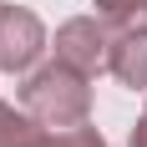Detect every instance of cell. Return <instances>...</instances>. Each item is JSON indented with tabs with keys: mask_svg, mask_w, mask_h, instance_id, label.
<instances>
[{
	"mask_svg": "<svg viewBox=\"0 0 147 147\" xmlns=\"http://www.w3.org/2000/svg\"><path fill=\"white\" fill-rule=\"evenodd\" d=\"M30 147H107V137L96 132V127H41V137Z\"/></svg>",
	"mask_w": 147,
	"mask_h": 147,
	"instance_id": "obj_6",
	"label": "cell"
},
{
	"mask_svg": "<svg viewBox=\"0 0 147 147\" xmlns=\"http://www.w3.org/2000/svg\"><path fill=\"white\" fill-rule=\"evenodd\" d=\"M127 147H147V112L137 117V127H132V142H127Z\"/></svg>",
	"mask_w": 147,
	"mask_h": 147,
	"instance_id": "obj_8",
	"label": "cell"
},
{
	"mask_svg": "<svg viewBox=\"0 0 147 147\" xmlns=\"http://www.w3.org/2000/svg\"><path fill=\"white\" fill-rule=\"evenodd\" d=\"M46 51V26L26 5H0V71H30Z\"/></svg>",
	"mask_w": 147,
	"mask_h": 147,
	"instance_id": "obj_3",
	"label": "cell"
},
{
	"mask_svg": "<svg viewBox=\"0 0 147 147\" xmlns=\"http://www.w3.org/2000/svg\"><path fill=\"white\" fill-rule=\"evenodd\" d=\"M107 71L117 76L122 86L147 91V26H137V30H112V56H107Z\"/></svg>",
	"mask_w": 147,
	"mask_h": 147,
	"instance_id": "obj_4",
	"label": "cell"
},
{
	"mask_svg": "<svg viewBox=\"0 0 147 147\" xmlns=\"http://www.w3.org/2000/svg\"><path fill=\"white\" fill-rule=\"evenodd\" d=\"M107 56H112V26L96 15H76L56 30V61L76 66L81 76L107 71Z\"/></svg>",
	"mask_w": 147,
	"mask_h": 147,
	"instance_id": "obj_2",
	"label": "cell"
},
{
	"mask_svg": "<svg viewBox=\"0 0 147 147\" xmlns=\"http://www.w3.org/2000/svg\"><path fill=\"white\" fill-rule=\"evenodd\" d=\"M86 81L91 76H81L76 66L51 61V66H41V71L26 76L20 107H26L41 127H81V122L91 117V86Z\"/></svg>",
	"mask_w": 147,
	"mask_h": 147,
	"instance_id": "obj_1",
	"label": "cell"
},
{
	"mask_svg": "<svg viewBox=\"0 0 147 147\" xmlns=\"http://www.w3.org/2000/svg\"><path fill=\"white\" fill-rule=\"evenodd\" d=\"M96 10L112 30H137L147 26V0H96Z\"/></svg>",
	"mask_w": 147,
	"mask_h": 147,
	"instance_id": "obj_7",
	"label": "cell"
},
{
	"mask_svg": "<svg viewBox=\"0 0 147 147\" xmlns=\"http://www.w3.org/2000/svg\"><path fill=\"white\" fill-rule=\"evenodd\" d=\"M36 137H41V122L30 117L26 107L15 112L10 102H0V147H30Z\"/></svg>",
	"mask_w": 147,
	"mask_h": 147,
	"instance_id": "obj_5",
	"label": "cell"
}]
</instances>
